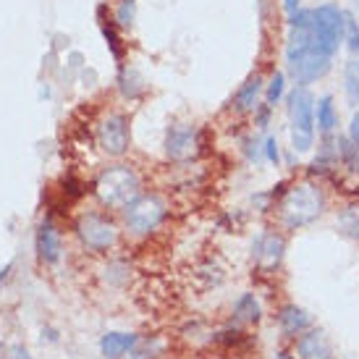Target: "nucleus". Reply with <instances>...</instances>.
<instances>
[{"instance_id":"12","label":"nucleus","mask_w":359,"mask_h":359,"mask_svg":"<svg viewBox=\"0 0 359 359\" xmlns=\"http://www.w3.org/2000/svg\"><path fill=\"white\" fill-rule=\"evenodd\" d=\"M97 24H100V32H102V37H105V45H108L113 60L123 66V53H126V45H123V37H121V27L116 24V16L108 13L105 6L97 8Z\"/></svg>"},{"instance_id":"22","label":"nucleus","mask_w":359,"mask_h":359,"mask_svg":"<svg viewBox=\"0 0 359 359\" xmlns=\"http://www.w3.org/2000/svg\"><path fill=\"white\" fill-rule=\"evenodd\" d=\"M233 318L241 323H257L259 320V302L255 294H241L239 299L233 302Z\"/></svg>"},{"instance_id":"3","label":"nucleus","mask_w":359,"mask_h":359,"mask_svg":"<svg viewBox=\"0 0 359 359\" xmlns=\"http://www.w3.org/2000/svg\"><path fill=\"white\" fill-rule=\"evenodd\" d=\"M142 194L140 173L131 165H110L95 181V197L102 208L123 210Z\"/></svg>"},{"instance_id":"28","label":"nucleus","mask_w":359,"mask_h":359,"mask_svg":"<svg viewBox=\"0 0 359 359\" xmlns=\"http://www.w3.org/2000/svg\"><path fill=\"white\" fill-rule=\"evenodd\" d=\"M289 29H312V8H299L289 16Z\"/></svg>"},{"instance_id":"18","label":"nucleus","mask_w":359,"mask_h":359,"mask_svg":"<svg viewBox=\"0 0 359 359\" xmlns=\"http://www.w3.org/2000/svg\"><path fill=\"white\" fill-rule=\"evenodd\" d=\"M118 90L126 100H137V97H142V95L147 92V81L142 79V74L137 69H131V66H121Z\"/></svg>"},{"instance_id":"1","label":"nucleus","mask_w":359,"mask_h":359,"mask_svg":"<svg viewBox=\"0 0 359 359\" xmlns=\"http://www.w3.org/2000/svg\"><path fill=\"white\" fill-rule=\"evenodd\" d=\"M283 58H286V74L299 87L318 84L333 69V55H328L315 45L312 29H289Z\"/></svg>"},{"instance_id":"16","label":"nucleus","mask_w":359,"mask_h":359,"mask_svg":"<svg viewBox=\"0 0 359 359\" xmlns=\"http://www.w3.org/2000/svg\"><path fill=\"white\" fill-rule=\"evenodd\" d=\"M315 126L323 137H333V131L339 129V108L333 95H323L315 100Z\"/></svg>"},{"instance_id":"10","label":"nucleus","mask_w":359,"mask_h":359,"mask_svg":"<svg viewBox=\"0 0 359 359\" xmlns=\"http://www.w3.org/2000/svg\"><path fill=\"white\" fill-rule=\"evenodd\" d=\"M283 255H286V239L276 231H262L252 241V259L259 268V273H265V276L280 268Z\"/></svg>"},{"instance_id":"19","label":"nucleus","mask_w":359,"mask_h":359,"mask_svg":"<svg viewBox=\"0 0 359 359\" xmlns=\"http://www.w3.org/2000/svg\"><path fill=\"white\" fill-rule=\"evenodd\" d=\"M339 231L351 241H359V200H349L336 215Z\"/></svg>"},{"instance_id":"29","label":"nucleus","mask_w":359,"mask_h":359,"mask_svg":"<svg viewBox=\"0 0 359 359\" xmlns=\"http://www.w3.org/2000/svg\"><path fill=\"white\" fill-rule=\"evenodd\" d=\"M273 105H268V102H259L257 108H255V126L257 129H268L270 126V118H273Z\"/></svg>"},{"instance_id":"6","label":"nucleus","mask_w":359,"mask_h":359,"mask_svg":"<svg viewBox=\"0 0 359 359\" xmlns=\"http://www.w3.org/2000/svg\"><path fill=\"white\" fill-rule=\"evenodd\" d=\"M165 215V202L158 194H140L129 208H123V226L131 236H150L152 231L163 226Z\"/></svg>"},{"instance_id":"27","label":"nucleus","mask_w":359,"mask_h":359,"mask_svg":"<svg viewBox=\"0 0 359 359\" xmlns=\"http://www.w3.org/2000/svg\"><path fill=\"white\" fill-rule=\"evenodd\" d=\"M244 155H247L250 163L265 160V147H262V142H257L255 137H247V140H244Z\"/></svg>"},{"instance_id":"24","label":"nucleus","mask_w":359,"mask_h":359,"mask_svg":"<svg viewBox=\"0 0 359 359\" xmlns=\"http://www.w3.org/2000/svg\"><path fill=\"white\" fill-rule=\"evenodd\" d=\"M344 45L351 55H359V19L351 11H344Z\"/></svg>"},{"instance_id":"31","label":"nucleus","mask_w":359,"mask_h":359,"mask_svg":"<svg viewBox=\"0 0 359 359\" xmlns=\"http://www.w3.org/2000/svg\"><path fill=\"white\" fill-rule=\"evenodd\" d=\"M299 8H302V0H283V13H286V19L294 16Z\"/></svg>"},{"instance_id":"14","label":"nucleus","mask_w":359,"mask_h":359,"mask_svg":"<svg viewBox=\"0 0 359 359\" xmlns=\"http://www.w3.org/2000/svg\"><path fill=\"white\" fill-rule=\"evenodd\" d=\"M262 92H265V79H262L259 74H252L250 79L236 90L231 108L236 110L239 116H244V113H255V108L259 105V95H262Z\"/></svg>"},{"instance_id":"20","label":"nucleus","mask_w":359,"mask_h":359,"mask_svg":"<svg viewBox=\"0 0 359 359\" xmlns=\"http://www.w3.org/2000/svg\"><path fill=\"white\" fill-rule=\"evenodd\" d=\"M344 92L351 105H359V55H351L344 63Z\"/></svg>"},{"instance_id":"25","label":"nucleus","mask_w":359,"mask_h":359,"mask_svg":"<svg viewBox=\"0 0 359 359\" xmlns=\"http://www.w3.org/2000/svg\"><path fill=\"white\" fill-rule=\"evenodd\" d=\"M113 16H116V24L121 29H129L134 24V16H137V0H121L118 8L113 11Z\"/></svg>"},{"instance_id":"11","label":"nucleus","mask_w":359,"mask_h":359,"mask_svg":"<svg viewBox=\"0 0 359 359\" xmlns=\"http://www.w3.org/2000/svg\"><path fill=\"white\" fill-rule=\"evenodd\" d=\"M34 250H37V257L45 265H55L63 255V239H60L58 226L53 223V218H45L37 229V236H34Z\"/></svg>"},{"instance_id":"33","label":"nucleus","mask_w":359,"mask_h":359,"mask_svg":"<svg viewBox=\"0 0 359 359\" xmlns=\"http://www.w3.org/2000/svg\"><path fill=\"white\" fill-rule=\"evenodd\" d=\"M276 359H297V357H291L289 351H278V354H276Z\"/></svg>"},{"instance_id":"30","label":"nucleus","mask_w":359,"mask_h":359,"mask_svg":"<svg viewBox=\"0 0 359 359\" xmlns=\"http://www.w3.org/2000/svg\"><path fill=\"white\" fill-rule=\"evenodd\" d=\"M354 144H359V110H354V116H351V123H349V134H346Z\"/></svg>"},{"instance_id":"2","label":"nucleus","mask_w":359,"mask_h":359,"mask_svg":"<svg viewBox=\"0 0 359 359\" xmlns=\"http://www.w3.org/2000/svg\"><path fill=\"white\" fill-rule=\"evenodd\" d=\"M325 210H328V197L323 187L315 181H299L283 191L278 202V218L289 231H297L320 220Z\"/></svg>"},{"instance_id":"32","label":"nucleus","mask_w":359,"mask_h":359,"mask_svg":"<svg viewBox=\"0 0 359 359\" xmlns=\"http://www.w3.org/2000/svg\"><path fill=\"white\" fill-rule=\"evenodd\" d=\"M11 359H29V351L24 349V346H13L11 349Z\"/></svg>"},{"instance_id":"26","label":"nucleus","mask_w":359,"mask_h":359,"mask_svg":"<svg viewBox=\"0 0 359 359\" xmlns=\"http://www.w3.org/2000/svg\"><path fill=\"white\" fill-rule=\"evenodd\" d=\"M262 147H265V160H268L270 165L280 168V147H278V140H276L273 134H268V137L262 140Z\"/></svg>"},{"instance_id":"15","label":"nucleus","mask_w":359,"mask_h":359,"mask_svg":"<svg viewBox=\"0 0 359 359\" xmlns=\"http://www.w3.org/2000/svg\"><path fill=\"white\" fill-rule=\"evenodd\" d=\"M278 325L283 330V336L297 339V336H302V333H307L312 328V318H309L307 309L297 307V304H286L278 312Z\"/></svg>"},{"instance_id":"23","label":"nucleus","mask_w":359,"mask_h":359,"mask_svg":"<svg viewBox=\"0 0 359 359\" xmlns=\"http://www.w3.org/2000/svg\"><path fill=\"white\" fill-rule=\"evenodd\" d=\"M262 95H265V102L276 108V105L286 97V74H283V71H273L270 79L265 81V92H262Z\"/></svg>"},{"instance_id":"5","label":"nucleus","mask_w":359,"mask_h":359,"mask_svg":"<svg viewBox=\"0 0 359 359\" xmlns=\"http://www.w3.org/2000/svg\"><path fill=\"white\" fill-rule=\"evenodd\" d=\"M312 40L320 50L336 58L344 42V8L339 3H320L312 8Z\"/></svg>"},{"instance_id":"17","label":"nucleus","mask_w":359,"mask_h":359,"mask_svg":"<svg viewBox=\"0 0 359 359\" xmlns=\"http://www.w3.org/2000/svg\"><path fill=\"white\" fill-rule=\"evenodd\" d=\"M137 346V336L134 333H105L100 339V351L105 359H121L123 354H129L131 349Z\"/></svg>"},{"instance_id":"4","label":"nucleus","mask_w":359,"mask_h":359,"mask_svg":"<svg viewBox=\"0 0 359 359\" xmlns=\"http://www.w3.org/2000/svg\"><path fill=\"white\" fill-rule=\"evenodd\" d=\"M286 113L291 123V150L309 152L315 147V95L309 87H294L286 95Z\"/></svg>"},{"instance_id":"9","label":"nucleus","mask_w":359,"mask_h":359,"mask_svg":"<svg viewBox=\"0 0 359 359\" xmlns=\"http://www.w3.org/2000/svg\"><path fill=\"white\" fill-rule=\"evenodd\" d=\"M163 147L173 163H187V160L197 158V152L202 147V134L191 123H170L165 129Z\"/></svg>"},{"instance_id":"8","label":"nucleus","mask_w":359,"mask_h":359,"mask_svg":"<svg viewBox=\"0 0 359 359\" xmlns=\"http://www.w3.org/2000/svg\"><path fill=\"white\" fill-rule=\"evenodd\" d=\"M95 142L108 158H123L131 144L129 118L123 113H108L102 116L97 129H95Z\"/></svg>"},{"instance_id":"7","label":"nucleus","mask_w":359,"mask_h":359,"mask_svg":"<svg viewBox=\"0 0 359 359\" xmlns=\"http://www.w3.org/2000/svg\"><path fill=\"white\" fill-rule=\"evenodd\" d=\"M76 236L87 250L100 255V252H108L118 244L121 231L113 220L100 215V212H84L76 220Z\"/></svg>"},{"instance_id":"13","label":"nucleus","mask_w":359,"mask_h":359,"mask_svg":"<svg viewBox=\"0 0 359 359\" xmlns=\"http://www.w3.org/2000/svg\"><path fill=\"white\" fill-rule=\"evenodd\" d=\"M297 351H299V359H333V346H330L328 336L318 328L302 333L297 341Z\"/></svg>"},{"instance_id":"21","label":"nucleus","mask_w":359,"mask_h":359,"mask_svg":"<svg viewBox=\"0 0 359 359\" xmlns=\"http://www.w3.org/2000/svg\"><path fill=\"white\" fill-rule=\"evenodd\" d=\"M336 150H339V163L349 173H359V144L349 140V137H339L336 140Z\"/></svg>"}]
</instances>
